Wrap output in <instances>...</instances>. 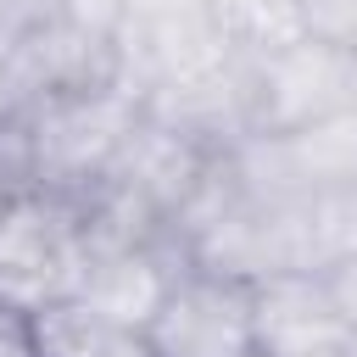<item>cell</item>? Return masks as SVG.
Masks as SVG:
<instances>
[{
	"label": "cell",
	"instance_id": "obj_12",
	"mask_svg": "<svg viewBox=\"0 0 357 357\" xmlns=\"http://www.w3.org/2000/svg\"><path fill=\"white\" fill-rule=\"evenodd\" d=\"M301 234H307V262L329 273L340 257L357 251V184L346 190H318L301 201Z\"/></svg>",
	"mask_w": 357,
	"mask_h": 357
},
{
	"label": "cell",
	"instance_id": "obj_3",
	"mask_svg": "<svg viewBox=\"0 0 357 357\" xmlns=\"http://www.w3.org/2000/svg\"><path fill=\"white\" fill-rule=\"evenodd\" d=\"M151 357H251V284L184 268L145 324Z\"/></svg>",
	"mask_w": 357,
	"mask_h": 357
},
{
	"label": "cell",
	"instance_id": "obj_13",
	"mask_svg": "<svg viewBox=\"0 0 357 357\" xmlns=\"http://www.w3.org/2000/svg\"><path fill=\"white\" fill-rule=\"evenodd\" d=\"M301 39H318L340 56L357 50V0H296Z\"/></svg>",
	"mask_w": 357,
	"mask_h": 357
},
{
	"label": "cell",
	"instance_id": "obj_18",
	"mask_svg": "<svg viewBox=\"0 0 357 357\" xmlns=\"http://www.w3.org/2000/svg\"><path fill=\"white\" fill-rule=\"evenodd\" d=\"M346 112L357 117V50L346 56Z\"/></svg>",
	"mask_w": 357,
	"mask_h": 357
},
{
	"label": "cell",
	"instance_id": "obj_19",
	"mask_svg": "<svg viewBox=\"0 0 357 357\" xmlns=\"http://www.w3.org/2000/svg\"><path fill=\"white\" fill-rule=\"evenodd\" d=\"M17 117V95H11V84H6V67H0V128Z\"/></svg>",
	"mask_w": 357,
	"mask_h": 357
},
{
	"label": "cell",
	"instance_id": "obj_8",
	"mask_svg": "<svg viewBox=\"0 0 357 357\" xmlns=\"http://www.w3.org/2000/svg\"><path fill=\"white\" fill-rule=\"evenodd\" d=\"M212 156L218 151H201L184 134H173V128H162V123H151L139 112L134 128H128V139H123V151L112 156L106 178L117 190H128L139 206H151L162 223H173L178 206L195 195V184H201V173H206Z\"/></svg>",
	"mask_w": 357,
	"mask_h": 357
},
{
	"label": "cell",
	"instance_id": "obj_17",
	"mask_svg": "<svg viewBox=\"0 0 357 357\" xmlns=\"http://www.w3.org/2000/svg\"><path fill=\"white\" fill-rule=\"evenodd\" d=\"M0 17L22 33V28H33V22H50V17H61V0H0Z\"/></svg>",
	"mask_w": 357,
	"mask_h": 357
},
{
	"label": "cell",
	"instance_id": "obj_4",
	"mask_svg": "<svg viewBox=\"0 0 357 357\" xmlns=\"http://www.w3.org/2000/svg\"><path fill=\"white\" fill-rule=\"evenodd\" d=\"M346 112V56L318 39H290L251 56V128L296 134Z\"/></svg>",
	"mask_w": 357,
	"mask_h": 357
},
{
	"label": "cell",
	"instance_id": "obj_2",
	"mask_svg": "<svg viewBox=\"0 0 357 357\" xmlns=\"http://www.w3.org/2000/svg\"><path fill=\"white\" fill-rule=\"evenodd\" d=\"M84 273V234L78 212L45 190H11L0 206V301L28 312L67 301Z\"/></svg>",
	"mask_w": 357,
	"mask_h": 357
},
{
	"label": "cell",
	"instance_id": "obj_5",
	"mask_svg": "<svg viewBox=\"0 0 357 357\" xmlns=\"http://www.w3.org/2000/svg\"><path fill=\"white\" fill-rule=\"evenodd\" d=\"M0 67H6L17 106H45V100H61V95L112 89L117 84V45L73 28L67 17H50V22L22 28Z\"/></svg>",
	"mask_w": 357,
	"mask_h": 357
},
{
	"label": "cell",
	"instance_id": "obj_10",
	"mask_svg": "<svg viewBox=\"0 0 357 357\" xmlns=\"http://www.w3.org/2000/svg\"><path fill=\"white\" fill-rule=\"evenodd\" d=\"M284 145H290V162H296L307 195L357 184V117L351 112H335L312 128H296V134H284Z\"/></svg>",
	"mask_w": 357,
	"mask_h": 357
},
{
	"label": "cell",
	"instance_id": "obj_15",
	"mask_svg": "<svg viewBox=\"0 0 357 357\" xmlns=\"http://www.w3.org/2000/svg\"><path fill=\"white\" fill-rule=\"evenodd\" d=\"M0 357H45V351H39L33 312L17 307V301H0Z\"/></svg>",
	"mask_w": 357,
	"mask_h": 357
},
{
	"label": "cell",
	"instance_id": "obj_11",
	"mask_svg": "<svg viewBox=\"0 0 357 357\" xmlns=\"http://www.w3.org/2000/svg\"><path fill=\"white\" fill-rule=\"evenodd\" d=\"M212 6H218V28L234 56H268V50L301 39L296 0H212Z\"/></svg>",
	"mask_w": 357,
	"mask_h": 357
},
{
	"label": "cell",
	"instance_id": "obj_6",
	"mask_svg": "<svg viewBox=\"0 0 357 357\" xmlns=\"http://www.w3.org/2000/svg\"><path fill=\"white\" fill-rule=\"evenodd\" d=\"M184 268L190 262H184L173 234H162L151 245H134V251H100V257H84V273H78L67 301H84L89 312L145 335V324L156 318V307L167 301V290Z\"/></svg>",
	"mask_w": 357,
	"mask_h": 357
},
{
	"label": "cell",
	"instance_id": "obj_16",
	"mask_svg": "<svg viewBox=\"0 0 357 357\" xmlns=\"http://www.w3.org/2000/svg\"><path fill=\"white\" fill-rule=\"evenodd\" d=\"M324 279H329V296H335V307H340V318H346V335H357V251L340 257Z\"/></svg>",
	"mask_w": 357,
	"mask_h": 357
},
{
	"label": "cell",
	"instance_id": "obj_23",
	"mask_svg": "<svg viewBox=\"0 0 357 357\" xmlns=\"http://www.w3.org/2000/svg\"><path fill=\"white\" fill-rule=\"evenodd\" d=\"M346 357H357V335H351V340H346Z\"/></svg>",
	"mask_w": 357,
	"mask_h": 357
},
{
	"label": "cell",
	"instance_id": "obj_14",
	"mask_svg": "<svg viewBox=\"0 0 357 357\" xmlns=\"http://www.w3.org/2000/svg\"><path fill=\"white\" fill-rule=\"evenodd\" d=\"M134 6H139V0H61V17H67L73 28H84V33L117 45V33L128 28Z\"/></svg>",
	"mask_w": 357,
	"mask_h": 357
},
{
	"label": "cell",
	"instance_id": "obj_9",
	"mask_svg": "<svg viewBox=\"0 0 357 357\" xmlns=\"http://www.w3.org/2000/svg\"><path fill=\"white\" fill-rule=\"evenodd\" d=\"M33 329H39V351L45 357H151L145 351V335L89 312L84 301H50L33 312Z\"/></svg>",
	"mask_w": 357,
	"mask_h": 357
},
{
	"label": "cell",
	"instance_id": "obj_20",
	"mask_svg": "<svg viewBox=\"0 0 357 357\" xmlns=\"http://www.w3.org/2000/svg\"><path fill=\"white\" fill-rule=\"evenodd\" d=\"M11 45H17V28L0 17V61H6V50H11Z\"/></svg>",
	"mask_w": 357,
	"mask_h": 357
},
{
	"label": "cell",
	"instance_id": "obj_22",
	"mask_svg": "<svg viewBox=\"0 0 357 357\" xmlns=\"http://www.w3.org/2000/svg\"><path fill=\"white\" fill-rule=\"evenodd\" d=\"M301 357H346V346H324V351H301Z\"/></svg>",
	"mask_w": 357,
	"mask_h": 357
},
{
	"label": "cell",
	"instance_id": "obj_1",
	"mask_svg": "<svg viewBox=\"0 0 357 357\" xmlns=\"http://www.w3.org/2000/svg\"><path fill=\"white\" fill-rule=\"evenodd\" d=\"M134 117L139 106L117 84L61 95L45 106H17V117L0 128V167L11 173L17 190H45V195L73 201L106 178Z\"/></svg>",
	"mask_w": 357,
	"mask_h": 357
},
{
	"label": "cell",
	"instance_id": "obj_21",
	"mask_svg": "<svg viewBox=\"0 0 357 357\" xmlns=\"http://www.w3.org/2000/svg\"><path fill=\"white\" fill-rule=\"evenodd\" d=\"M11 190H17V184H11V173H6V167H0V206H6V201H11Z\"/></svg>",
	"mask_w": 357,
	"mask_h": 357
},
{
	"label": "cell",
	"instance_id": "obj_7",
	"mask_svg": "<svg viewBox=\"0 0 357 357\" xmlns=\"http://www.w3.org/2000/svg\"><path fill=\"white\" fill-rule=\"evenodd\" d=\"M346 340L351 335L324 273H268L251 284V357H301Z\"/></svg>",
	"mask_w": 357,
	"mask_h": 357
}]
</instances>
